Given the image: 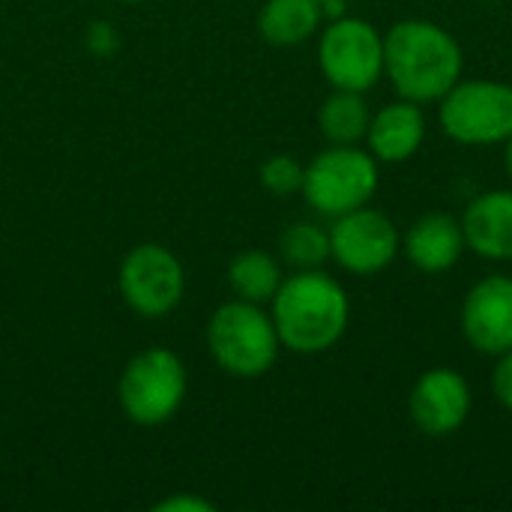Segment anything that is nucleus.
Listing matches in <instances>:
<instances>
[{"label": "nucleus", "mask_w": 512, "mask_h": 512, "mask_svg": "<svg viewBox=\"0 0 512 512\" xmlns=\"http://www.w3.org/2000/svg\"><path fill=\"white\" fill-rule=\"evenodd\" d=\"M465 57L459 39L426 18L396 21L384 33V75L399 99L417 105L441 102V96L462 78Z\"/></svg>", "instance_id": "1"}, {"label": "nucleus", "mask_w": 512, "mask_h": 512, "mask_svg": "<svg viewBox=\"0 0 512 512\" xmlns=\"http://www.w3.org/2000/svg\"><path fill=\"white\" fill-rule=\"evenodd\" d=\"M270 303L279 342L294 354H324L348 333L351 300L345 288L321 270H297L282 279Z\"/></svg>", "instance_id": "2"}, {"label": "nucleus", "mask_w": 512, "mask_h": 512, "mask_svg": "<svg viewBox=\"0 0 512 512\" xmlns=\"http://www.w3.org/2000/svg\"><path fill=\"white\" fill-rule=\"evenodd\" d=\"M207 345L213 360L234 378L267 375L282 348L273 318L249 300H231L213 312Z\"/></svg>", "instance_id": "3"}, {"label": "nucleus", "mask_w": 512, "mask_h": 512, "mask_svg": "<svg viewBox=\"0 0 512 512\" xmlns=\"http://www.w3.org/2000/svg\"><path fill=\"white\" fill-rule=\"evenodd\" d=\"M381 162L357 144H330L306 165L303 198L327 219L366 207L381 186Z\"/></svg>", "instance_id": "4"}, {"label": "nucleus", "mask_w": 512, "mask_h": 512, "mask_svg": "<svg viewBox=\"0 0 512 512\" xmlns=\"http://www.w3.org/2000/svg\"><path fill=\"white\" fill-rule=\"evenodd\" d=\"M447 138L465 147L504 144L512 135V84L495 78H459L438 102Z\"/></svg>", "instance_id": "5"}, {"label": "nucleus", "mask_w": 512, "mask_h": 512, "mask_svg": "<svg viewBox=\"0 0 512 512\" xmlns=\"http://www.w3.org/2000/svg\"><path fill=\"white\" fill-rule=\"evenodd\" d=\"M318 66L333 90L366 93L384 78V33L366 18L336 15L318 39Z\"/></svg>", "instance_id": "6"}, {"label": "nucleus", "mask_w": 512, "mask_h": 512, "mask_svg": "<svg viewBox=\"0 0 512 512\" xmlns=\"http://www.w3.org/2000/svg\"><path fill=\"white\" fill-rule=\"evenodd\" d=\"M120 405L138 426L168 423L186 396V366L168 348H147L120 375Z\"/></svg>", "instance_id": "7"}, {"label": "nucleus", "mask_w": 512, "mask_h": 512, "mask_svg": "<svg viewBox=\"0 0 512 512\" xmlns=\"http://www.w3.org/2000/svg\"><path fill=\"white\" fill-rule=\"evenodd\" d=\"M402 252V234L393 219L375 207L342 213L330 225V258L351 276H378Z\"/></svg>", "instance_id": "8"}, {"label": "nucleus", "mask_w": 512, "mask_h": 512, "mask_svg": "<svg viewBox=\"0 0 512 512\" xmlns=\"http://www.w3.org/2000/svg\"><path fill=\"white\" fill-rule=\"evenodd\" d=\"M183 267L159 243H144L135 246L120 267V291L123 300L144 318H159L177 309L183 300Z\"/></svg>", "instance_id": "9"}, {"label": "nucleus", "mask_w": 512, "mask_h": 512, "mask_svg": "<svg viewBox=\"0 0 512 512\" xmlns=\"http://www.w3.org/2000/svg\"><path fill=\"white\" fill-rule=\"evenodd\" d=\"M471 384L462 372L450 366H435L423 372L408 396L411 423L429 438H447L459 432L471 417Z\"/></svg>", "instance_id": "10"}, {"label": "nucleus", "mask_w": 512, "mask_h": 512, "mask_svg": "<svg viewBox=\"0 0 512 512\" xmlns=\"http://www.w3.org/2000/svg\"><path fill=\"white\" fill-rule=\"evenodd\" d=\"M462 336L486 357L512 348V276L492 273L480 279L462 300Z\"/></svg>", "instance_id": "11"}, {"label": "nucleus", "mask_w": 512, "mask_h": 512, "mask_svg": "<svg viewBox=\"0 0 512 512\" xmlns=\"http://www.w3.org/2000/svg\"><path fill=\"white\" fill-rule=\"evenodd\" d=\"M426 129L429 123L423 105L411 99H396L372 114L366 129V144L378 162L399 165L417 156V150L426 141Z\"/></svg>", "instance_id": "12"}, {"label": "nucleus", "mask_w": 512, "mask_h": 512, "mask_svg": "<svg viewBox=\"0 0 512 512\" xmlns=\"http://www.w3.org/2000/svg\"><path fill=\"white\" fill-rule=\"evenodd\" d=\"M465 231L462 222L450 213H426L411 222L402 237V252L420 273L438 276L453 270L465 255Z\"/></svg>", "instance_id": "13"}, {"label": "nucleus", "mask_w": 512, "mask_h": 512, "mask_svg": "<svg viewBox=\"0 0 512 512\" xmlns=\"http://www.w3.org/2000/svg\"><path fill=\"white\" fill-rule=\"evenodd\" d=\"M459 222L474 255L486 261H512V189L477 195Z\"/></svg>", "instance_id": "14"}, {"label": "nucleus", "mask_w": 512, "mask_h": 512, "mask_svg": "<svg viewBox=\"0 0 512 512\" xmlns=\"http://www.w3.org/2000/svg\"><path fill=\"white\" fill-rule=\"evenodd\" d=\"M324 9L315 0H267L258 15V30L270 45H300L321 27Z\"/></svg>", "instance_id": "15"}, {"label": "nucleus", "mask_w": 512, "mask_h": 512, "mask_svg": "<svg viewBox=\"0 0 512 512\" xmlns=\"http://www.w3.org/2000/svg\"><path fill=\"white\" fill-rule=\"evenodd\" d=\"M372 111L363 93L333 90L318 108V129L330 144H360L366 141Z\"/></svg>", "instance_id": "16"}, {"label": "nucleus", "mask_w": 512, "mask_h": 512, "mask_svg": "<svg viewBox=\"0 0 512 512\" xmlns=\"http://www.w3.org/2000/svg\"><path fill=\"white\" fill-rule=\"evenodd\" d=\"M282 267L273 255L261 252V249H249L243 255H237L228 267V282L231 291L237 294V300H249V303H270L282 285Z\"/></svg>", "instance_id": "17"}, {"label": "nucleus", "mask_w": 512, "mask_h": 512, "mask_svg": "<svg viewBox=\"0 0 512 512\" xmlns=\"http://www.w3.org/2000/svg\"><path fill=\"white\" fill-rule=\"evenodd\" d=\"M279 252L294 270H321L330 261V228L294 222L279 237Z\"/></svg>", "instance_id": "18"}, {"label": "nucleus", "mask_w": 512, "mask_h": 512, "mask_svg": "<svg viewBox=\"0 0 512 512\" xmlns=\"http://www.w3.org/2000/svg\"><path fill=\"white\" fill-rule=\"evenodd\" d=\"M303 180H306V165H300L294 156H270L264 165H261V183L267 192L273 195H297L303 192Z\"/></svg>", "instance_id": "19"}, {"label": "nucleus", "mask_w": 512, "mask_h": 512, "mask_svg": "<svg viewBox=\"0 0 512 512\" xmlns=\"http://www.w3.org/2000/svg\"><path fill=\"white\" fill-rule=\"evenodd\" d=\"M492 393L495 399L512 411V348L495 357V369H492Z\"/></svg>", "instance_id": "20"}, {"label": "nucleus", "mask_w": 512, "mask_h": 512, "mask_svg": "<svg viewBox=\"0 0 512 512\" xmlns=\"http://www.w3.org/2000/svg\"><path fill=\"white\" fill-rule=\"evenodd\" d=\"M87 48L96 54V57H108L114 48H117V33L108 21H96L90 24L87 30Z\"/></svg>", "instance_id": "21"}, {"label": "nucleus", "mask_w": 512, "mask_h": 512, "mask_svg": "<svg viewBox=\"0 0 512 512\" xmlns=\"http://www.w3.org/2000/svg\"><path fill=\"white\" fill-rule=\"evenodd\" d=\"M156 512H213L210 501H201V498H189V495H177V498H168L162 504L153 507Z\"/></svg>", "instance_id": "22"}, {"label": "nucleus", "mask_w": 512, "mask_h": 512, "mask_svg": "<svg viewBox=\"0 0 512 512\" xmlns=\"http://www.w3.org/2000/svg\"><path fill=\"white\" fill-rule=\"evenodd\" d=\"M315 3H321L324 15H330V18L342 15V9H345V0H315Z\"/></svg>", "instance_id": "23"}, {"label": "nucleus", "mask_w": 512, "mask_h": 512, "mask_svg": "<svg viewBox=\"0 0 512 512\" xmlns=\"http://www.w3.org/2000/svg\"><path fill=\"white\" fill-rule=\"evenodd\" d=\"M504 165H507V174L512 177V135L504 141Z\"/></svg>", "instance_id": "24"}, {"label": "nucleus", "mask_w": 512, "mask_h": 512, "mask_svg": "<svg viewBox=\"0 0 512 512\" xmlns=\"http://www.w3.org/2000/svg\"><path fill=\"white\" fill-rule=\"evenodd\" d=\"M126 3H135V0H126Z\"/></svg>", "instance_id": "25"}]
</instances>
